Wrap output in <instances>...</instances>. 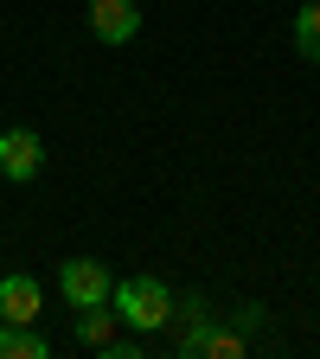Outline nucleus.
Masks as SVG:
<instances>
[{
    "instance_id": "7",
    "label": "nucleus",
    "mask_w": 320,
    "mask_h": 359,
    "mask_svg": "<svg viewBox=\"0 0 320 359\" xmlns=\"http://www.w3.org/2000/svg\"><path fill=\"white\" fill-rule=\"evenodd\" d=\"M77 340H83V346H103V340H116V308H109V302H97V308H77Z\"/></svg>"
},
{
    "instance_id": "3",
    "label": "nucleus",
    "mask_w": 320,
    "mask_h": 359,
    "mask_svg": "<svg viewBox=\"0 0 320 359\" xmlns=\"http://www.w3.org/2000/svg\"><path fill=\"white\" fill-rule=\"evenodd\" d=\"M45 167V142H39V128H0V173L7 180H39Z\"/></svg>"
},
{
    "instance_id": "8",
    "label": "nucleus",
    "mask_w": 320,
    "mask_h": 359,
    "mask_svg": "<svg viewBox=\"0 0 320 359\" xmlns=\"http://www.w3.org/2000/svg\"><path fill=\"white\" fill-rule=\"evenodd\" d=\"M250 353V334H237V327H205V346H199V359H244Z\"/></svg>"
},
{
    "instance_id": "4",
    "label": "nucleus",
    "mask_w": 320,
    "mask_h": 359,
    "mask_svg": "<svg viewBox=\"0 0 320 359\" xmlns=\"http://www.w3.org/2000/svg\"><path fill=\"white\" fill-rule=\"evenodd\" d=\"M90 32L103 45H128L141 32V0H90Z\"/></svg>"
},
{
    "instance_id": "1",
    "label": "nucleus",
    "mask_w": 320,
    "mask_h": 359,
    "mask_svg": "<svg viewBox=\"0 0 320 359\" xmlns=\"http://www.w3.org/2000/svg\"><path fill=\"white\" fill-rule=\"evenodd\" d=\"M109 308H116V321H128L134 334H167L173 327V289L160 276H122L109 289Z\"/></svg>"
},
{
    "instance_id": "2",
    "label": "nucleus",
    "mask_w": 320,
    "mask_h": 359,
    "mask_svg": "<svg viewBox=\"0 0 320 359\" xmlns=\"http://www.w3.org/2000/svg\"><path fill=\"white\" fill-rule=\"evenodd\" d=\"M109 289H116V276H109L97 257H64L58 263V295L71 308H97V302H109Z\"/></svg>"
},
{
    "instance_id": "10",
    "label": "nucleus",
    "mask_w": 320,
    "mask_h": 359,
    "mask_svg": "<svg viewBox=\"0 0 320 359\" xmlns=\"http://www.w3.org/2000/svg\"><path fill=\"white\" fill-rule=\"evenodd\" d=\"M173 321H179V334H199V327H211L218 314H211V302L205 295H173Z\"/></svg>"
},
{
    "instance_id": "11",
    "label": "nucleus",
    "mask_w": 320,
    "mask_h": 359,
    "mask_svg": "<svg viewBox=\"0 0 320 359\" xmlns=\"http://www.w3.org/2000/svg\"><path fill=\"white\" fill-rule=\"evenodd\" d=\"M263 321H269V308H263V302H244V308L231 314V327H237V334H250V340L263 334Z\"/></svg>"
},
{
    "instance_id": "5",
    "label": "nucleus",
    "mask_w": 320,
    "mask_h": 359,
    "mask_svg": "<svg viewBox=\"0 0 320 359\" xmlns=\"http://www.w3.org/2000/svg\"><path fill=\"white\" fill-rule=\"evenodd\" d=\"M39 308H45L39 276H0V321H7V327H32Z\"/></svg>"
},
{
    "instance_id": "9",
    "label": "nucleus",
    "mask_w": 320,
    "mask_h": 359,
    "mask_svg": "<svg viewBox=\"0 0 320 359\" xmlns=\"http://www.w3.org/2000/svg\"><path fill=\"white\" fill-rule=\"evenodd\" d=\"M295 52L307 65H320V0H307V7L295 13Z\"/></svg>"
},
{
    "instance_id": "6",
    "label": "nucleus",
    "mask_w": 320,
    "mask_h": 359,
    "mask_svg": "<svg viewBox=\"0 0 320 359\" xmlns=\"http://www.w3.org/2000/svg\"><path fill=\"white\" fill-rule=\"evenodd\" d=\"M0 359H52V340L32 327H7L0 321Z\"/></svg>"
},
{
    "instance_id": "12",
    "label": "nucleus",
    "mask_w": 320,
    "mask_h": 359,
    "mask_svg": "<svg viewBox=\"0 0 320 359\" xmlns=\"http://www.w3.org/2000/svg\"><path fill=\"white\" fill-rule=\"evenodd\" d=\"M97 353H103V359H141L148 346H141V340H103Z\"/></svg>"
}]
</instances>
